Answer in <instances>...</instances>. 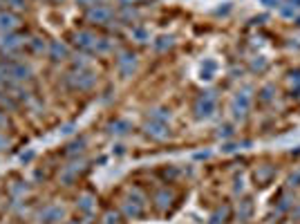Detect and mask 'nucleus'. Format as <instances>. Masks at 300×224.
<instances>
[{
	"label": "nucleus",
	"mask_w": 300,
	"mask_h": 224,
	"mask_svg": "<svg viewBox=\"0 0 300 224\" xmlns=\"http://www.w3.org/2000/svg\"><path fill=\"white\" fill-rule=\"evenodd\" d=\"M271 175H273V168H264L262 173H256V177H258V182H260V184H264V182L269 180Z\"/></svg>",
	"instance_id": "a878e982"
},
{
	"label": "nucleus",
	"mask_w": 300,
	"mask_h": 224,
	"mask_svg": "<svg viewBox=\"0 0 300 224\" xmlns=\"http://www.w3.org/2000/svg\"><path fill=\"white\" fill-rule=\"evenodd\" d=\"M108 130H110L112 135H126V132L130 130V123L123 121V119H116V121H112L110 126H108Z\"/></svg>",
	"instance_id": "2eb2a0df"
},
{
	"label": "nucleus",
	"mask_w": 300,
	"mask_h": 224,
	"mask_svg": "<svg viewBox=\"0 0 300 224\" xmlns=\"http://www.w3.org/2000/svg\"><path fill=\"white\" fill-rule=\"evenodd\" d=\"M249 106H251V94L249 90H242V92H237L231 101V112L235 119H244V114L249 112Z\"/></svg>",
	"instance_id": "423d86ee"
},
{
	"label": "nucleus",
	"mask_w": 300,
	"mask_h": 224,
	"mask_svg": "<svg viewBox=\"0 0 300 224\" xmlns=\"http://www.w3.org/2000/svg\"><path fill=\"white\" fill-rule=\"evenodd\" d=\"M215 108H218L215 92H204L195 103V114H197V119H208L215 112Z\"/></svg>",
	"instance_id": "7ed1b4c3"
},
{
	"label": "nucleus",
	"mask_w": 300,
	"mask_h": 224,
	"mask_svg": "<svg viewBox=\"0 0 300 224\" xmlns=\"http://www.w3.org/2000/svg\"><path fill=\"white\" fill-rule=\"evenodd\" d=\"M78 5L83 7H97V5H103V0H76Z\"/></svg>",
	"instance_id": "cd10ccee"
},
{
	"label": "nucleus",
	"mask_w": 300,
	"mask_h": 224,
	"mask_svg": "<svg viewBox=\"0 0 300 224\" xmlns=\"http://www.w3.org/2000/svg\"><path fill=\"white\" fill-rule=\"evenodd\" d=\"M5 2L11 7V9H18V11H23L25 7H27V0H5Z\"/></svg>",
	"instance_id": "b1692460"
},
{
	"label": "nucleus",
	"mask_w": 300,
	"mask_h": 224,
	"mask_svg": "<svg viewBox=\"0 0 300 224\" xmlns=\"http://www.w3.org/2000/svg\"><path fill=\"white\" fill-rule=\"evenodd\" d=\"M72 40H74V45H76L81 52H87V54H97V45H99V38L92 34V32H85V30H81V32H76V34L72 36Z\"/></svg>",
	"instance_id": "39448f33"
},
{
	"label": "nucleus",
	"mask_w": 300,
	"mask_h": 224,
	"mask_svg": "<svg viewBox=\"0 0 300 224\" xmlns=\"http://www.w3.org/2000/svg\"><path fill=\"white\" fill-rule=\"evenodd\" d=\"M215 68H218V65H215V61H204L202 63V81H211V78H213V72H215Z\"/></svg>",
	"instance_id": "dca6fc26"
},
{
	"label": "nucleus",
	"mask_w": 300,
	"mask_h": 224,
	"mask_svg": "<svg viewBox=\"0 0 300 224\" xmlns=\"http://www.w3.org/2000/svg\"><path fill=\"white\" fill-rule=\"evenodd\" d=\"M116 68H119V72H121L123 76H130L137 68V56L132 52H123L121 56L116 59Z\"/></svg>",
	"instance_id": "9d476101"
},
{
	"label": "nucleus",
	"mask_w": 300,
	"mask_h": 224,
	"mask_svg": "<svg viewBox=\"0 0 300 224\" xmlns=\"http://www.w3.org/2000/svg\"><path fill=\"white\" fill-rule=\"evenodd\" d=\"M226 215H228V209H226V206H224V209H218V211L213 213V218H211V220H213L211 224H222Z\"/></svg>",
	"instance_id": "4be33fe9"
},
{
	"label": "nucleus",
	"mask_w": 300,
	"mask_h": 224,
	"mask_svg": "<svg viewBox=\"0 0 300 224\" xmlns=\"http://www.w3.org/2000/svg\"><path fill=\"white\" fill-rule=\"evenodd\" d=\"M112 18H114V14H112V9L106 5H97V7H90V9H87V20H90V23L108 25Z\"/></svg>",
	"instance_id": "0eeeda50"
},
{
	"label": "nucleus",
	"mask_w": 300,
	"mask_h": 224,
	"mask_svg": "<svg viewBox=\"0 0 300 224\" xmlns=\"http://www.w3.org/2000/svg\"><path fill=\"white\" fill-rule=\"evenodd\" d=\"M0 106L2 108H16V101L11 97H2V94H0Z\"/></svg>",
	"instance_id": "bb28decb"
},
{
	"label": "nucleus",
	"mask_w": 300,
	"mask_h": 224,
	"mask_svg": "<svg viewBox=\"0 0 300 224\" xmlns=\"http://www.w3.org/2000/svg\"><path fill=\"white\" fill-rule=\"evenodd\" d=\"M83 146H85V139H76V142L70 144L68 150H65V152H68V157H76L78 152L83 150Z\"/></svg>",
	"instance_id": "6ab92c4d"
},
{
	"label": "nucleus",
	"mask_w": 300,
	"mask_h": 224,
	"mask_svg": "<svg viewBox=\"0 0 300 224\" xmlns=\"http://www.w3.org/2000/svg\"><path fill=\"white\" fill-rule=\"evenodd\" d=\"M7 146H9V142H7V137H2V135H0V150H5Z\"/></svg>",
	"instance_id": "473e14b6"
},
{
	"label": "nucleus",
	"mask_w": 300,
	"mask_h": 224,
	"mask_svg": "<svg viewBox=\"0 0 300 224\" xmlns=\"http://www.w3.org/2000/svg\"><path fill=\"white\" fill-rule=\"evenodd\" d=\"M106 224H119V215H116V213H108L106 215Z\"/></svg>",
	"instance_id": "c756f323"
},
{
	"label": "nucleus",
	"mask_w": 300,
	"mask_h": 224,
	"mask_svg": "<svg viewBox=\"0 0 300 224\" xmlns=\"http://www.w3.org/2000/svg\"><path fill=\"white\" fill-rule=\"evenodd\" d=\"M132 36H135L139 43H148L150 40V34L144 30V27H135V30H132Z\"/></svg>",
	"instance_id": "412c9836"
},
{
	"label": "nucleus",
	"mask_w": 300,
	"mask_h": 224,
	"mask_svg": "<svg viewBox=\"0 0 300 224\" xmlns=\"http://www.w3.org/2000/svg\"><path fill=\"white\" fill-rule=\"evenodd\" d=\"M81 171H83V161H78V164H72V166H65L63 173H61V182H63V184H72Z\"/></svg>",
	"instance_id": "ddd939ff"
},
{
	"label": "nucleus",
	"mask_w": 300,
	"mask_h": 224,
	"mask_svg": "<svg viewBox=\"0 0 300 224\" xmlns=\"http://www.w3.org/2000/svg\"><path fill=\"white\" fill-rule=\"evenodd\" d=\"M47 52H49V59H52V61H65L70 56L68 45L61 43V40H52L49 47H47Z\"/></svg>",
	"instance_id": "f8f14e48"
},
{
	"label": "nucleus",
	"mask_w": 300,
	"mask_h": 224,
	"mask_svg": "<svg viewBox=\"0 0 300 224\" xmlns=\"http://www.w3.org/2000/svg\"><path fill=\"white\" fill-rule=\"evenodd\" d=\"M52 2H63V0H52Z\"/></svg>",
	"instance_id": "c9c22d12"
},
{
	"label": "nucleus",
	"mask_w": 300,
	"mask_h": 224,
	"mask_svg": "<svg viewBox=\"0 0 300 224\" xmlns=\"http://www.w3.org/2000/svg\"><path fill=\"white\" fill-rule=\"evenodd\" d=\"M119 2H121L123 7H132V5H139L141 0H119Z\"/></svg>",
	"instance_id": "2f4dec72"
},
{
	"label": "nucleus",
	"mask_w": 300,
	"mask_h": 224,
	"mask_svg": "<svg viewBox=\"0 0 300 224\" xmlns=\"http://www.w3.org/2000/svg\"><path fill=\"white\" fill-rule=\"evenodd\" d=\"M150 121L168 123L170 121V112H166V110H152V112H150Z\"/></svg>",
	"instance_id": "a211bd4d"
},
{
	"label": "nucleus",
	"mask_w": 300,
	"mask_h": 224,
	"mask_svg": "<svg viewBox=\"0 0 300 224\" xmlns=\"http://www.w3.org/2000/svg\"><path fill=\"white\" fill-rule=\"evenodd\" d=\"M63 215H65L63 206L49 204V206H45V209L40 211V222H43V224H58L61 220H63Z\"/></svg>",
	"instance_id": "6e6552de"
},
{
	"label": "nucleus",
	"mask_w": 300,
	"mask_h": 224,
	"mask_svg": "<svg viewBox=\"0 0 300 224\" xmlns=\"http://www.w3.org/2000/svg\"><path fill=\"white\" fill-rule=\"evenodd\" d=\"M18 25H20V20L14 11H9V9L0 11V32H2V34H11V32H16L18 30Z\"/></svg>",
	"instance_id": "1a4fd4ad"
},
{
	"label": "nucleus",
	"mask_w": 300,
	"mask_h": 224,
	"mask_svg": "<svg viewBox=\"0 0 300 224\" xmlns=\"http://www.w3.org/2000/svg\"><path fill=\"white\" fill-rule=\"evenodd\" d=\"M228 137V135H231V130H228V128H220V137Z\"/></svg>",
	"instance_id": "f704fd0d"
},
{
	"label": "nucleus",
	"mask_w": 300,
	"mask_h": 224,
	"mask_svg": "<svg viewBox=\"0 0 300 224\" xmlns=\"http://www.w3.org/2000/svg\"><path fill=\"white\" fill-rule=\"evenodd\" d=\"M29 47L34 49V52H43V49H45V40L43 38H32V40H29Z\"/></svg>",
	"instance_id": "393cba45"
},
{
	"label": "nucleus",
	"mask_w": 300,
	"mask_h": 224,
	"mask_svg": "<svg viewBox=\"0 0 300 224\" xmlns=\"http://www.w3.org/2000/svg\"><path fill=\"white\" fill-rule=\"evenodd\" d=\"M242 204H244V209H242V213H240V218H249V213H251V202L244 200Z\"/></svg>",
	"instance_id": "c85d7f7f"
},
{
	"label": "nucleus",
	"mask_w": 300,
	"mask_h": 224,
	"mask_svg": "<svg viewBox=\"0 0 300 224\" xmlns=\"http://www.w3.org/2000/svg\"><path fill=\"white\" fill-rule=\"evenodd\" d=\"M78 209H81L83 213H92V209H94L92 195H81V197H78Z\"/></svg>",
	"instance_id": "f3484780"
},
{
	"label": "nucleus",
	"mask_w": 300,
	"mask_h": 224,
	"mask_svg": "<svg viewBox=\"0 0 300 224\" xmlns=\"http://www.w3.org/2000/svg\"><path fill=\"white\" fill-rule=\"evenodd\" d=\"M146 135H150L152 139H168L170 130H168V123H159V121H148L146 123Z\"/></svg>",
	"instance_id": "9b49d317"
},
{
	"label": "nucleus",
	"mask_w": 300,
	"mask_h": 224,
	"mask_svg": "<svg viewBox=\"0 0 300 224\" xmlns=\"http://www.w3.org/2000/svg\"><path fill=\"white\" fill-rule=\"evenodd\" d=\"M155 47L159 49V52H164V49L173 47V38H170V36H159V38H157V43H155Z\"/></svg>",
	"instance_id": "aec40b11"
},
{
	"label": "nucleus",
	"mask_w": 300,
	"mask_h": 224,
	"mask_svg": "<svg viewBox=\"0 0 300 224\" xmlns=\"http://www.w3.org/2000/svg\"><path fill=\"white\" fill-rule=\"evenodd\" d=\"M289 184H291V186H300V171H296L294 175L289 177Z\"/></svg>",
	"instance_id": "7c9ffc66"
},
{
	"label": "nucleus",
	"mask_w": 300,
	"mask_h": 224,
	"mask_svg": "<svg viewBox=\"0 0 300 224\" xmlns=\"http://www.w3.org/2000/svg\"><path fill=\"white\" fill-rule=\"evenodd\" d=\"M123 211H126L128 218H141L146 211V200H144V195L139 193V190H132L130 195H128V200L123 202Z\"/></svg>",
	"instance_id": "f03ea898"
},
{
	"label": "nucleus",
	"mask_w": 300,
	"mask_h": 224,
	"mask_svg": "<svg viewBox=\"0 0 300 224\" xmlns=\"http://www.w3.org/2000/svg\"><path fill=\"white\" fill-rule=\"evenodd\" d=\"M65 83H68L72 90H90L97 83V74L87 68H74L72 72L65 76Z\"/></svg>",
	"instance_id": "f257e3e1"
},
{
	"label": "nucleus",
	"mask_w": 300,
	"mask_h": 224,
	"mask_svg": "<svg viewBox=\"0 0 300 224\" xmlns=\"http://www.w3.org/2000/svg\"><path fill=\"white\" fill-rule=\"evenodd\" d=\"M289 81H291V88H294V92L300 94V70H298V72H291Z\"/></svg>",
	"instance_id": "5701e85b"
},
{
	"label": "nucleus",
	"mask_w": 300,
	"mask_h": 224,
	"mask_svg": "<svg viewBox=\"0 0 300 224\" xmlns=\"http://www.w3.org/2000/svg\"><path fill=\"white\" fill-rule=\"evenodd\" d=\"M155 202H157V209H161V211H166L170 204H173V193H170L168 188H164V190H159V193L155 195Z\"/></svg>",
	"instance_id": "4468645a"
},
{
	"label": "nucleus",
	"mask_w": 300,
	"mask_h": 224,
	"mask_svg": "<svg viewBox=\"0 0 300 224\" xmlns=\"http://www.w3.org/2000/svg\"><path fill=\"white\" fill-rule=\"evenodd\" d=\"M7 123V117H5V112H2V108H0V126H5Z\"/></svg>",
	"instance_id": "72a5a7b5"
},
{
	"label": "nucleus",
	"mask_w": 300,
	"mask_h": 224,
	"mask_svg": "<svg viewBox=\"0 0 300 224\" xmlns=\"http://www.w3.org/2000/svg\"><path fill=\"white\" fill-rule=\"evenodd\" d=\"M23 47H25V38L20 34H16V32L0 36V52L7 54V56H14V54H18Z\"/></svg>",
	"instance_id": "20e7f679"
}]
</instances>
